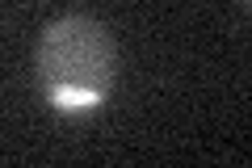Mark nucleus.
<instances>
[{"label": "nucleus", "mask_w": 252, "mask_h": 168, "mask_svg": "<svg viewBox=\"0 0 252 168\" xmlns=\"http://www.w3.org/2000/svg\"><path fill=\"white\" fill-rule=\"evenodd\" d=\"M34 71L51 109L67 118L97 114L118 84V42L89 13H59L38 34Z\"/></svg>", "instance_id": "f257e3e1"}, {"label": "nucleus", "mask_w": 252, "mask_h": 168, "mask_svg": "<svg viewBox=\"0 0 252 168\" xmlns=\"http://www.w3.org/2000/svg\"><path fill=\"white\" fill-rule=\"evenodd\" d=\"M244 4H248V9H252V0H244Z\"/></svg>", "instance_id": "f03ea898"}]
</instances>
